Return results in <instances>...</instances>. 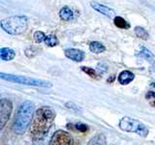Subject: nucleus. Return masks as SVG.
Returning <instances> with one entry per match:
<instances>
[{"label": "nucleus", "mask_w": 155, "mask_h": 145, "mask_svg": "<svg viewBox=\"0 0 155 145\" xmlns=\"http://www.w3.org/2000/svg\"><path fill=\"white\" fill-rule=\"evenodd\" d=\"M13 104L8 99L0 100V130H3L12 114Z\"/></svg>", "instance_id": "obj_6"}, {"label": "nucleus", "mask_w": 155, "mask_h": 145, "mask_svg": "<svg viewBox=\"0 0 155 145\" xmlns=\"http://www.w3.org/2000/svg\"><path fill=\"white\" fill-rule=\"evenodd\" d=\"M64 54L67 58L74 62H81L85 57V53L78 48H67L64 50Z\"/></svg>", "instance_id": "obj_9"}, {"label": "nucleus", "mask_w": 155, "mask_h": 145, "mask_svg": "<svg viewBox=\"0 0 155 145\" xmlns=\"http://www.w3.org/2000/svg\"><path fill=\"white\" fill-rule=\"evenodd\" d=\"M87 145H107V137L104 134H97L92 137Z\"/></svg>", "instance_id": "obj_13"}, {"label": "nucleus", "mask_w": 155, "mask_h": 145, "mask_svg": "<svg viewBox=\"0 0 155 145\" xmlns=\"http://www.w3.org/2000/svg\"><path fill=\"white\" fill-rule=\"evenodd\" d=\"M137 55L142 57V58H144V59H147L148 61H150L153 64H155V61H154V55L153 53L150 51L149 50H147V47H142V50H140L138 53Z\"/></svg>", "instance_id": "obj_15"}, {"label": "nucleus", "mask_w": 155, "mask_h": 145, "mask_svg": "<svg viewBox=\"0 0 155 145\" xmlns=\"http://www.w3.org/2000/svg\"><path fill=\"white\" fill-rule=\"evenodd\" d=\"M48 145H73V137L66 130H58L53 134Z\"/></svg>", "instance_id": "obj_7"}, {"label": "nucleus", "mask_w": 155, "mask_h": 145, "mask_svg": "<svg viewBox=\"0 0 155 145\" xmlns=\"http://www.w3.org/2000/svg\"><path fill=\"white\" fill-rule=\"evenodd\" d=\"M59 18L60 19L64 21H70L74 19V12L72 11V9L68 6H64L60 9L59 11Z\"/></svg>", "instance_id": "obj_12"}, {"label": "nucleus", "mask_w": 155, "mask_h": 145, "mask_svg": "<svg viewBox=\"0 0 155 145\" xmlns=\"http://www.w3.org/2000/svg\"><path fill=\"white\" fill-rule=\"evenodd\" d=\"M66 108H70V109H73V110H81V108L78 106L77 105H75L74 103H66Z\"/></svg>", "instance_id": "obj_23"}, {"label": "nucleus", "mask_w": 155, "mask_h": 145, "mask_svg": "<svg viewBox=\"0 0 155 145\" xmlns=\"http://www.w3.org/2000/svg\"><path fill=\"white\" fill-rule=\"evenodd\" d=\"M0 77L4 80L10 82H15V83L28 85V86H35V87H45V88H50L52 84L50 81L33 79V77L18 76V75H12V74H5V72H0Z\"/></svg>", "instance_id": "obj_4"}, {"label": "nucleus", "mask_w": 155, "mask_h": 145, "mask_svg": "<svg viewBox=\"0 0 155 145\" xmlns=\"http://www.w3.org/2000/svg\"><path fill=\"white\" fill-rule=\"evenodd\" d=\"M119 128L124 132L134 133L142 137H147L149 134L148 128L143 122L130 117H123L119 121Z\"/></svg>", "instance_id": "obj_5"}, {"label": "nucleus", "mask_w": 155, "mask_h": 145, "mask_svg": "<svg viewBox=\"0 0 155 145\" xmlns=\"http://www.w3.org/2000/svg\"><path fill=\"white\" fill-rule=\"evenodd\" d=\"M145 98L148 99V100H155V92L149 91L148 93L145 95Z\"/></svg>", "instance_id": "obj_24"}, {"label": "nucleus", "mask_w": 155, "mask_h": 145, "mask_svg": "<svg viewBox=\"0 0 155 145\" xmlns=\"http://www.w3.org/2000/svg\"><path fill=\"white\" fill-rule=\"evenodd\" d=\"M134 32H135L136 36H137L138 38H140V39H142V40H143V41H147V39L149 38L148 32L142 26H136L135 29H134Z\"/></svg>", "instance_id": "obj_17"}, {"label": "nucleus", "mask_w": 155, "mask_h": 145, "mask_svg": "<svg viewBox=\"0 0 155 145\" xmlns=\"http://www.w3.org/2000/svg\"><path fill=\"white\" fill-rule=\"evenodd\" d=\"M28 19L25 16H13L1 21V28L10 35H19L26 31Z\"/></svg>", "instance_id": "obj_3"}, {"label": "nucleus", "mask_w": 155, "mask_h": 145, "mask_svg": "<svg viewBox=\"0 0 155 145\" xmlns=\"http://www.w3.org/2000/svg\"><path fill=\"white\" fill-rule=\"evenodd\" d=\"M35 114V105L30 101H25L19 105L13 123V130L17 134H22L26 132Z\"/></svg>", "instance_id": "obj_2"}, {"label": "nucleus", "mask_w": 155, "mask_h": 145, "mask_svg": "<svg viewBox=\"0 0 155 145\" xmlns=\"http://www.w3.org/2000/svg\"><path fill=\"white\" fill-rule=\"evenodd\" d=\"M46 34L42 32V31H35L33 34V38H34V41L37 44H41L43 42H45L46 40Z\"/></svg>", "instance_id": "obj_20"}, {"label": "nucleus", "mask_w": 155, "mask_h": 145, "mask_svg": "<svg viewBox=\"0 0 155 145\" xmlns=\"http://www.w3.org/2000/svg\"><path fill=\"white\" fill-rule=\"evenodd\" d=\"M114 23L116 27H118L120 29H129L130 28V23L126 21L125 18H123L122 17L116 16L114 18Z\"/></svg>", "instance_id": "obj_16"}, {"label": "nucleus", "mask_w": 155, "mask_h": 145, "mask_svg": "<svg viewBox=\"0 0 155 145\" xmlns=\"http://www.w3.org/2000/svg\"><path fill=\"white\" fill-rule=\"evenodd\" d=\"M55 112L48 106H41L35 111L30 126V135L34 142L44 140L55 120Z\"/></svg>", "instance_id": "obj_1"}, {"label": "nucleus", "mask_w": 155, "mask_h": 145, "mask_svg": "<svg viewBox=\"0 0 155 145\" xmlns=\"http://www.w3.org/2000/svg\"><path fill=\"white\" fill-rule=\"evenodd\" d=\"M44 43H45L48 47H56L58 44H59V41H58V39L55 35H48Z\"/></svg>", "instance_id": "obj_18"}, {"label": "nucleus", "mask_w": 155, "mask_h": 145, "mask_svg": "<svg viewBox=\"0 0 155 145\" xmlns=\"http://www.w3.org/2000/svg\"><path fill=\"white\" fill-rule=\"evenodd\" d=\"M90 5L95 11H97L102 14H104V16L108 17V18H115V12L114 9L106 6L104 4H100L98 2H95V1L90 2Z\"/></svg>", "instance_id": "obj_8"}, {"label": "nucleus", "mask_w": 155, "mask_h": 145, "mask_svg": "<svg viewBox=\"0 0 155 145\" xmlns=\"http://www.w3.org/2000/svg\"><path fill=\"white\" fill-rule=\"evenodd\" d=\"M89 50L95 54H99L106 50V47L98 41H93L89 44Z\"/></svg>", "instance_id": "obj_14"}, {"label": "nucleus", "mask_w": 155, "mask_h": 145, "mask_svg": "<svg viewBox=\"0 0 155 145\" xmlns=\"http://www.w3.org/2000/svg\"><path fill=\"white\" fill-rule=\"evenodd\" d=\"M67 127H73V128H74V130H79V132H81V133H85V132H87V130H89L88 126L84 124V123H77V124H74V125H67Z\"/></svg>", "instance_id": "obj_19"}, {"label": "nucleus", "mask_w": 155, "mask_h": 145, "mask_svg": "<svg viewBox=\"0 0 155 145\" xmlns=\"http://www.w3.org/2000/svg\"><path fill=\"white\" fill-rule=\"evenodd\" d=\"M24 53H25V55L28 58H33L34 56H36L38 54V50L34 47H29L24 50Z\"/></svg>", "instance_id": "obj_22"}, {"label": "nucleus", "mask_w": 155, "mask_h": 145, "mask_svg": "<svg viewBox=\"0 0 155 145\" xmlns=\"http://www.w3.org/2000/svg\"><path fill=\"white\" fill-rule=\"evenodd\" d=\"M16 57V51L10 47H2L0 50V58L3 61H11Z\"/></svg>", "instance_id": "obj_11"}, {"label": "nucleus", "mask_w": 155, "mask_h": 145, "mask_svg": "<svg viewBox=\"0 0 155 145\" xmlns=\"http://www.w3.org/2000/svg\"><path fill=\"white\" fill-rule=\"evenodd\" d=\"M153 106H155V103H154V104H153Z\"/></svg>", "instance_id": "obj_26"}, {"label": "nucleus", "mask_w": 155, "mask_h": 145, "mask_svg": "<svg viewBox=\"0 0 155 145\" xmlns=\"http://www.w3.org/2000/svg\"><path fill=\"white\" fill-rule=\"evenodd\" d=\"M81 70L84 72H85L87 76H89L90 77H93V79H97V77H98V76H97V72H96V71L93 69V68L82 66V67H81Z\"/></svg>", "instance_id": "obj_21"}, {"label": "nucleus", "mask_w": 155, "mask_h": 145, "mask_svg": "<svg viewBox=\"0 0 155 145\" xmlns=\"http://www.w3.org/2000/svg\"><path fill=\"white\" fill-rule=\"evenodd\" d=\"M151 86H152V87H154V88H155V82H153V83H151Z\"/></svg>", "instance_id": "obj_25"}, {"label": "nucleus", "mask_w": 155, "mask_h": 145, "mask_svg": "<svg viewBox=\"0 0 155 145\" xmlns=\"http://www.w3.org/2000/svg\"><path fill=\"white\" fill-rule=\"evenodd\" d=\"M135 79V75L130 71H122L118 75L117 80L121 85H128Z\"/></svg>", "instance_id": "obj_10"}]
</instances>
